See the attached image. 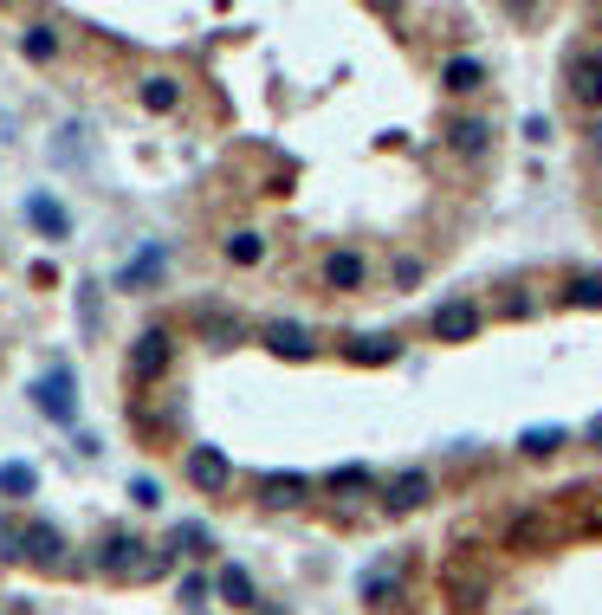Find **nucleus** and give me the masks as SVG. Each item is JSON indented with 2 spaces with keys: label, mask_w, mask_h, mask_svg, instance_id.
I'll use <instances>...</instances> for the list:
<instances>
[{
  "label": "nucleus",
  "mask_w": 602,
  "mask_h": 615,
  "mask_svg": "<svg viewBox=\"0 0 602 615\" xmlns=\"http://www.w3.org/2000/svg\"><path fill=\"white\" fill-rule=\"evenodd\" d=\"M201 337H214V344H240V318H227V311H201Z\"/></svg>",
  "instance_id": "obj_23"
},
{
  "label": "nucleus",
  "mask_w": 602,
  "mask_h": 615,
  "mask_svg": "<svg viewBox=\"0 0 602 615\" xmlns=\"http://www.w3.org/2000/svg\"><path fill=\"white\" fill-rule=\"evenodd\" d=\"M169 357H175V337L156 324V331H143V337L130 344V376H143V382L162 376V369H169Z\"/></svg>",
  "instance_id": "obj_4"
},
{
  "label": "nucleus",
  "mask_w": 602,
  "mask_h": 615,
  "mask_svg": "<svg viewBox=\"0 0 602 615\" xmlns=\"http://www.w3.org/2000/svg\"><path fill=\"white\" fill-rule=\"evenodd\" d=\"M447 136H454V149H467V156H480V149H486V123L480 117H467V123H454V130H447Z\"/></svg>",
  "instance_id": "obj_25"
},
{
  "label": "nucleus",
  "mask_w": 602,
  "mask_h": 615,
  "mask_svg": "<svg viewBox=\"0 0 602 615\" xmlns=\"http://www.w3.org/2000/svg\"><path fill=\"white\" fill-rule=\"evenodd\" d=\"M382 505H389V512H415V505H428V473H395L389 486H382Z\"/></svg>",
  "instance_id": "obj_9"
},
{
  "label": "nucleus",
  "mask_w": 602,
  "mask_h": 615,
  "mask_svg": "<svg viewBox=\"0 0 602 615\" xmlns=\"http://www.w3.org/2000/svg\"><path fill=\"white\" fill-rule=\"evenodd\" d=\"M188 480H195L201 492H221L227 480H234V460H227L221 447H195V454H188Z\"/></svg>",
  "instance_id": "obj_7"
},
{
  "label": "nucleus",
  "mask_w": 602,
  "mask_h": 615,
  "mask_svg": "<svg viewBox=\"0 0 602 615\" xmlns=\"http://www.w3.org/2000/svg\"><path fill=\"white\" fill-rule=\"evenodd\" d=\"M20 52H26V59H33V65H46V59H52V52H59V33H52V26H26V39H20Z\"/></svg>",
  "instance_id": "obj_22"
},
{
  "label": "nucleus",
  "mask_w": 602,
  "mask_h": 615,
  "mask_svg": "<svg viewBox=\"0 0 602 615\" xmlns=\"http://www.w3.org/2000/svg\"><path fill=\"white\" fill-rule=\"evenodd\" d=\"M130 499H136V505H149V512H156V505H162V486L149 480V473H136V480H130Z\"/></svg>",
  "instance_id": "obj_30"
},
{
  "label": "nucleus",
  "mask_w": 602,
  "mask_h": 615,
  "mask_svg": "<svg viewBox=\"0 0 602 615\" xmlns=\"http://www.w3.org/2000/svg\"><path fill=\"white\" fill-rule=\"evenodd\" d=\"M564 441H570V428H525V434H518V454L544 460V454H557Z\"/></svg>",
  "instance_id": "obj_17"
},
{
  "label": "nucleus",
  "mask_w": 602,
  "mask_h": 615,
  "mask_svg": "<svg viewBox=\"0 0 602 615\" xmlns=\"http://www.w3.org/2000/svg\"><path fill=\"white\" fill-rule=\"evenodd\" d=\"M175 98H182V85H175L169 72L143 78V104H149V111H175Z\"/></svg>",
  "instance_id": "obj_18"
},
{
  "label": "nucleus",
  "mask_w": 602,
  "mask_h": 615,
  "mask_svg": "<svg viewBox=\"0 0 602 615\" xmlns=\"http://www.w3.org/2000/svg\"><path fill=\"white\" fill-rule=\"evenodd\" d=\"M214 590H221V603H234V609H253V603H259V596H253V577H246L240 564H221Z\"/></svg>",
  "instance_id": "obj_14"
},
{
  "label": "nucleus",
  "mask_w": 602,
  "mask_h": 615,
  "mask_svg": "<svg viewBox=\"0 0 602 615\" xmlns=\"http://www.w3.org/2000/svg\"><path fill=\"white\" fill-rule=\"evenodd\" d=\"M227 259H234V266H259V259H266V240H259V234H234V240H227Z\"/></svg>",
  "instance_id": "obj_27"
},
{
  "label": "nucleus",
  "mask_w": 602,
  "mask_h": 615,
  "mask_svg": "<svg viewBox=\"0 0 602 615\" xmlns=\"http://www.w3.org/2000/svg\"><path fill=\"white\" fill-rule=\"evenodd\" d=\"M570 305H583V311H602V279H596V272H583V279H570Z\"/></svg>",
  "instance_id": "obj_26"
},
{
  "label": "nucleus",
  "mask_w": 602,
  "mask_h": 615,
  "mask_svg": "<svg viewBox=\"0 0 602 615\" xmlns=\"http://www.w3.org/2000/svg\"><path fill=\"white\" fill-rule=\"evenodd\" d=\"M395 596H402V590H395V577H389V570H369V577H363V603H376V609H389V603H395Z\"/></svg>",
  "instance_id": "obj_24"
},
{
  "label": "nucleus",
  "mask_w": 602,
  "mask_h": 615,
  "mask_svg": "<svg viewBox=\"0 0 602 615\" xmlns=\"http://www.w3.org/2000/svg\"><path fill=\"white\" fill-rule=\"evenodd\" d=\"M434 337H441V344H467V337H480V311H473L467 298L434 305Z\"/></svg>",
  "instance_id": "obj_5"
},
{
  "label": "nucleus",
  "mask_w": 602,
  "mask_h": 615,
  "mask_svg": "<svg viewBox=\"0 0 602 615\" xmlns=\"http://www.w3.org/2000/svg\"><path fill=\"white\" fill-rule=\"evenodd\" d=\"M344 357L376 369V363H395V357H402V344H395V337H350V344H344Z\"/></svg>",
  "instance_id": "obj_13"
},
{
  "label": "nucleus",
  "mask_w": 602,
  "mask_h": 615,
  "mask_svg": "<svg viewBox=\"0 0 602 615\" xmlns=\"http://www.w3.org/2000/svg\"><path fill=\"white\" fill-rule=\"evenodd\" d=\"M33 486H39V473L26 467V460H7V467H0V492H7V499H26Z\"/></svg>",
  "instance_id": "obj_21"
},
{
  "label": "nucleus",
  "mask_w": 602,
  "mask_h": 615,
  "mask_svg": "<svg viewBox=\"0 0 602 615\" xmlns=\"http://www.w3.org/2000/svg\"><path fill=\"white\" fill-rule=\"evenodd\" d=\"M570 85H577L583 104H596V111H602V52H590V59L570 65Z\"/></svg>",
  "instance_id": "obj_15"
},
{
  "label": "nucleus",
  "mask_w": 602,
  "mask_h": 615,
  "mask_svg": "<svg viewBox=\"0 0 602 615\" xmlns=\"http://www.w3.org/2000/svg\"><path fill=\"white\" fill-rule=\"evenodd\" d=\"M201 603H208V577L188 570V577H182V609H201Z\"/></svg>",
  "instance_id": "obj_29"
},
{
  "label": "nucleus",
  "mask_w": 602,
  "mask_h": 615,
  "mask_svg": "<svg viewBox=\"0 0 602 615\" xmlns=\"http://www.w3.org/2000/svg\"><path fill=\"white\" fill-rule=\"evenodd\" d=\"M33 408L52 421V428H72V415H78V395H72V369H65V363H52L46 376L33 382Z\"/></svg>",
  "instance_id": "obj_2"
},
{
  "label": "nucleus",
  "mask_w": 602,
  "mask_h": 615,
  "mask_svg": "<svg viewBox=\"0 0 602 615\" xmlns=\"http://www.w3.org/2000/svg\"><path fill=\"white\" fill-rule=\"evenodd\" d=\"M162 266H169V246H143V253H136V259H130V266H123V279H117V285H123V292H130V285H143V279H156V272H162Z\"/></svg>",
  "instance_id": "obj_16"
},
{
  "label": "nucleus",
  "mask_w": 602,
  "mask_h": 615,
  "mask_svg": "<svg viewBox=\"0 0 602 615\" xmlns=\"http://www.w3.org/2000/svg\"><path fill=\"white\" fill-rule=\"evenodd\" d=\"M395 285H402V292H408V285H421V259H395Z\"/></svg>",
  "instance_id": "obj_31"
},
{
  "label": "nucleus",
  "mask_w": 602,
  "mask_h": 615,
  "mask_svg": "<svg viewBox=\"0 0 602 615\" xmlns=\"http://www.w3.org/2000/svg\"><path fill=\"white\" fill-rule=\"evenodd\" d=\"M26 221H33L46 240H65V234H72V214H65L52 195H26Z\"/></svg>",
  "instance_id": "obj_12"
},
{
  "label": "nucleus",
  "mask_w": 602,
  "mask_h": 615,
  "mask_svg": "<svg viewBox=\"0 0 602 615\" xmlns=\"http://www.w3.org/2000/svg\"><path fill=\"white\" fill-rule=\"evenodd\" d=\"M98 570L117 577V583H143V577H169L175 557L162 551V544H143V538H130V531H111V538L98 544Z\"/></svg>",
  "instance_id": "obj_1"
},
{
  "label": "nucleus",
  "mask_w": 602,
  "mask_h": 615,
  "mask_svg": "<svg viewBox=\"0 0 602 615\" xmlns=\"http://www.w3.org/2000/svg\"><path fill=\"white\" fill-rule=\"evenodd\" d=\"M20 564H33V570H59V564H65V531H59V525H46V518H33V525H26V538H20Z\"/></svg>",
  "instance_id": "obj_3"
},
{
  "label": "nucleus",
  "mask_w": 602,
  "mask_h": 615,
  "mask_svg": "<svg viewBox=\"0 0 602 615\" xmlns=\"http://www.w3.org/2000/svg\"><path fill=\"white\" fill-rule=\"evenodd\" d=\"M590 447H602V415H596V421H590Z\"/></svg>",
  "instance_id": "obj_33"
},
{
  "label": "nucleus",
  "mask_w": 602,
  "mask_h": 615,
  "mask_svg": "<svg viewBox=\"0 0 602 615\" xmlns=\"http://www.w3.org/2000/svg\"><path fill=\"white\" fill-rule=\"evenodd\" d=\"M525 143H551V123H544V117H525Z\"/></svg>",
  "instance_id": "obj_32"
},
{
  "label": "nucleus",
  "mask_w": 602,
  "mask_h": 615,
  "mask_svg": "<svg viewBox=\"0 0 602 615\" xmlns=\"http://www.w3.org/2000/svg\"><path fill=\"white\" fill-rule=\"evenodd\" d=\"M369 486H376L369 467H331L324 473V492H369Z\"/></svg>",
  "instance_id": "obj_19"
},
{
  "label": "nucleus",
  "mask_w": 602,
  "mask_h": 615,
  "mask_svg": "<svg viewBox=\"0 0 602 615\" xmlns=\"http://www.w3.org/2000/svg\"><path fill=\"white\" fill-rule=\"evenodd\" d=\"M259 344L272 350V357H311V331L298 318H272V324H259Z\"/></svg>",
  "instance_id": "obj_6"
},
{
  "label": "nucleus",
  "mask_w": 602,
  "mask_h": 615,
  "mask_svg": "<svg viewBox=\"0 0 602 615\" xmlns=\"http://www.w3.org/2000/svg\"><path fill=\"white\" fill-rule=\"evenodd\" d=\"M447 91H480V78H486V65L480 59H447Z\"/></svg>",
  "instance_id": "obj_20"
},
{
  "label": "nucleus",
  "mask_w": 602,
  "mask_h": 615,
  "mask_svg": "<svg viewBox=\"0 0 602 615\" xmlns=\"http://www.w3.org/2000/svg\"><path fill=\"white\" fill-rule=\"evenodd\" d=\"M162 551H169V557H208L214 551V531L201 525V518H182V525L162 538Z\"/></svg>",
  "instance_id": "obj_10"
},
{
  "label": "nucleus",
  "mask_w": 602,
  "mask_h": 615,
  "mask_svg": "<svg viewBox=\"0 0 602 615\" xmlns=\"http://www.w3.org/2000/svg\"><path fill=\"white\" fill-rule=\"evenodd\" d=\"M20 538H26L20 518H0V564H20Z\"/></svg>",
  "instance_id": "obj_28"
},
{
  "label": "nucleus",
  "mask_w": 602,
  "mask_h": 615,
  "mask_svg": "<svg viewBox=\"0 0 602 615\" xmlns=\"http://www.w3.org/2000/svg\"><path fill=\"white\" fill-rule=\"evenodd\" d=\"M259 499H266V505H305L311 480H305V473H259Z\"/></svg>",
  "instance_id": "obj_11"
},
{
  "label": "nucleus",
  "mask_w": 602,
  "mask_h": 615,
  "mask_svg": "<svg viewBox=\"0 0 602 615\" xmlns=\"http://www.w3.org/2000/svg\"><path fill=\"white\" fill-rule=\"evenodd\" d=\"M363 279H369L363 253H350V246L324 253V285H331V292H363Z\"/></svg>",
  "instance_id": "obj_8"
}]
</instances>
